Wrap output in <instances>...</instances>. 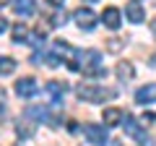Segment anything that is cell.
I'll list each match as a JSON object with an SVG mask.
<instances>
[{
	"label": "cell",
	"mask_w": 156,
	"mask_h": 146,
	"mask_svg": "<svg viewBox=\"0 0 156 146\" xmlns=\"http://www.w3.org/2000/svg\"><path fill=\"white\" fill-rule=\"evenodd\" d=\"M78 71H83L86 76H91V78H104L107 76V68H101V55L99 50H83V52H78Z\"/></svg>",
	"instance_id": "6da1fadb"
},
{
	"label": "cell",
	"mask_w": 156,
	"mask_h": 146,
	"mask_svg": "<svg viewBox=\"0 0 156 146\" xmlns=\"http://www.w3.org/2000/svg\"><path fill=\"white\" fill-rule=\"evenodd\" d=\"M76 97L81 102H107V99H115L117 91L115 89H104V86H94V84H86V86H78Z\"/></svg>",
	"instance_id": "7a4b0ae2"
},
{
	"label": "cell",
	"mask_w": 156,
	"mask_h": 146,
	"mask_svg": "<svg viewBox=\"0 0 156 146\" xmlns=\"http://www.w3.org/2000/svg\"><path fill=\"white\" fill-rule=\"evenodd\" d=\"M83 133H86V138H89V144H94V146H104L107 144V128H104V125L86 123L83 125Z\"/></svg>",
	"instance_id": "3957f363"
},
{
	"label": "cell",
	"mask_w": 156,
	"mask_h": 146,
	"mask_svg": "<svg viewBox=\"0 0 156 146\" xmlns=\"http://www.w3.org/2000/svg\"><path fill=\"white\" fill-rule=\"evenodd\" d=\"M73 18H76V24L83 29V31H91V29L96 26V21H99V18H96V13L91 11V8H78V11L73 13Z\"/></svg>",
	"instance_id": "277c9868"
},
{
	"label": "cell",
	"mask_w": 156,
	"mask_h": 146,
	"mask_svg": "<svg viewBox=\"0 0 156 146\" xmlns=\"http://www.w3.org/2000/svg\"><path fill=\"white\" fill-rule=\"evenodd\" d=\"M37 91H39V84H37L34 78H21V81H16V94L23 97V99L37 97Z\"/></svg>",
	"instance_id": "5b68a950"
},
{
	"label": "cell",
	"mask_w": 156,
	"mask_h": 146,
	"mask_svg": "<svg viewBox=\"0 0 156 146\" xmlns=\"http://www.w3.org/2000/svg\"><path fill=\"white\" fill-rule=\"evenodd\" d=\"M101 21H104L107 29H120V24H122V13L117 11L115 5L104 8V13H101Z\"/></svg>",
	"instance_id": "8992f818"
},
{
	"label": "cell",
	"mask_w": 156,
	"mask_h": 146,
	"mask_svg": "<svg viewBox=\"0 0 156 146\" xmlns=\"http://www.w3.org/2000/svg\"><path fill=\"white\" fill-rule=\"evenodd\" d=\"M135 102H138V104H151V102H156V84L140 86V89L135 91Z\"/></svg>",
	"instance_id": "52a82bcc"
},
{
	"label": "cell",
	"mask_w": 156,
	"mask_h": 146,
	"mask_svg": "<svg viewBox=\"0 0 156 146\" xmlns=\"http://www.w3.org/2000/svg\"><path fill=\"white\" fill-rule=\"evenodd\" d=\"M125 133L128 136H133V138H138V141H146V133H143V128H140V123L135 118H130V115H125Z\"/></svg>",
	"instance_id": "ba28073f"
},
{
	"label": "cell",
	"mask_w": 156,
	"mask_h": 146,
	"mask_svg": "<svg viewBox=\"0 0 156 146\" xmlns=\"http://www.w3.org/2000/svg\"><path fill=\"white\" fill-rule=\"evenodd\" d=\"M125 16H128L133 24H140V21H146V11H143V5H140L138 0L128 3V8H125Z\"/></svg>",
	"instance_id": "9c48e42d"
},
{
	"label": "cell",
	"mask_w": 156,
	"mask_h": 146,
	"mask_svg": "<svg viewBox=\"0 0 156 146\" xmlns=\"http://www.w3.org/2000/svg\"><path fill=\"white\" fill-rule=\"evenodd\" d=\"M44 89H47V94L52 97V102H62V97H65V91H68V84L65 81H50Z\"/></svg>",
	"instance_id": "30bf717a"
},
{
	"label": "cell",
	"mask_w": 156,
	"mask_h": 146,
	"mask_svg": "<svg viewBox=\"0 0 156 146\" xmlns=\"http://www.w3.org/2000/svg\"><path fill=\"white\" fill-rule=\"evenodd\" d=\"M13 11L18 16H31L37 11V0H13Z\"/></svg>",
	"instance_id": "8fae6325"
},
{
	"label": "cell",
	"mask_w": 156,
	"mask_h": 146,
	"mask_svg": "<svg viewBox=\"0 0 156 146\" xmlns=\"http://www.w3.org/2000/svg\"><path fill=\"white\" fill-rule=\"evenodd\" d=\"M115 73H117V78H120V81H130L135 76V68H133V63L120 60V63H117V68H115Z\"/></svg>",
	"instance_id": "7c38bea8"
},
{
	"label": "cell",
	"mask_w": 156,
	"mask_h": 146,
	"mask_svg": "<svg viewBox=\"0 0 156 146\" xmlns=\"http://www.w3.org/2000/svg\"><path fill=\"white\" fill-rule=\"evenodd\" d=\"M122 118H125V112L120 107H107L104 110V125H120Z\"/></svg>",
	"instance_id": "4fadbf2b"
},
{
	"label": "cell",
	"mask_w": 156,
	"mask_h": 146,
	"mask_svg": "<svg viewBox=\"0 0 156 146\" xmlns=\"http://www.w3.org/2000/svg\"><path fill=\"white\" fill-rule=\"evenodd\" d=\"M34 125H37V123H31V120H29V115H26L23 120H18V125H16L18 138H31V136H34Z\"/></svg>",
	"instance_id": "5bb4252c"
},
{
	"label": "cell",
	"mask_w": 156,
	"mask_h": 146,
	"mask_svg": "<svg viewBox=\"0 0 156 146\" xmlns=\"http://www.w3.org/2000/svg\"><path fill=\"white\" fill-rule=\"evenodd\" d=\"M11 37H13V42H18V45H21V42L29 39V29L23 26V24H16V26L11 29Z\"/></svg>",
	"instance_id": "9a60e30c"
},
{
	"label": "cell",
	"mask_w": 156,
	"mask_h": 146,
	"mask_svg": "<svg viewBox=\"0 0 156 146\" xmlns=\"http://www.w3.org/2000/svg\"><path fill=\"white\" fill-rule=\"evenodd\" d=\"M13 71H16V60L13 57H0V76H8Z\"/></svg>",
	"instance_id": "2e32d148"
},
{
	"label": "cell",
	"mask_w": 156,
	"mask_h": 146,
	"mask_svg": "<svg viewBox=\"0 0 156 146\" xmlns=\"http://www.w3.org/2000/svg\"><path fill=\"white\" fill-rule=\"evenodd\" d=\"M122 47H125V42H122V39H117V37L107 42V50H109V52H120Z\"/></svg>",
	"instance_id": "e0dca14e"
},
{
	"label": "cell",
	"mask_w": 156,
	"mask_h": 146,
	"mask_svg": "<svg viewBox=\"0 0 156 146\" xmlns=\"http://www.w3.org/2000/svg\"><path fill=\"white\" fill-rule=\"evenodd\" d=\"M65 21H68L65 11H60V13H55V16H52V26H60V24H65Z\"/></svg>",
	"instance_id": "ac0fdd59"
},
{
	"label": "cell",
	"mask_w": 156,
	"mask_h": 146,
	"mask_svg": "<svg viewBox=\"0 0 156 146\" xmlns=\"http://www.w3.org/2000/svg\"><path fill=\"white\" fill-rule=\"evenodd\" d=\"M3 31H8V21H5L3 16H0V34H3Z\"/></svg>",
	"instance_id": "d6986e66"
},
{
	"label": "cell",
	"mask_w": 156,
	"mask_h": 146,
	"mask_svg": "<svg viewBox=\"0 0 156 146\" xmlns=\"http://www.w3.org/2000/svg\"><path fill=\"white\" fill-rule=\"evenodd\" d=\"M62 3H65V0H50V5H57V8H60Z\"/></svg>",
	"instance_id": "ffe728a7"
},
{
	"label": "cell",
	"mask_w": 156,
	"mask_h": 146,
	"mask_svg": "<svg viewBox=\"0 0 156 146\" xmlns=\"http://www.w3.org/2000/svg\"><path fill=\"white\" fill-rule=\"evenodd\" d=\"M3 99H5V91H3V89H0V102H3Z\"/></svg>",
	"instance_id": "44dd1931"
},
{
	"label": "cell",
	"mask_w": 156,
	"mask_h": 146,
	"mask_svg": "<svg viewBox=\"0 0 156 146\" xmlns=\"http://www.w3.org/2000/svg\"><path fill=\"white\" fill-rule=\"evenodd\" d=\"M8 3H11V0H0V5H8Z\"/></svg>",
	"instance_id": "7402d4cb"
},
{
	"label": "cell",
	"mask_w": 156,
	"mask_h": 146,
	"mask_svg": "<svg viewBox=\"0 0 156 146\" xmlns=\"http://www.w3.org/2000/svg\"><path fill=\"white\" fill-rule=\"evenodd\" d=\"M89 3H94V0H89Z\"/></svg>",
	"instance_id": "603a6c76"
},
{
	"label": "cell",
	"mask_w": 156,
	"mask_h": 146,
	"mask_svg": "<svg viewBox=\"0 0 156 146\" xmlns=\"http://www.w3.org/2000/svg\"><path fill=\"white\" fill-rule=\"evenodd\" d=\"M16 146H21V144H16Z\"/></svg>",
	"instance_id": "cb8c5ba5"
}]
</instances>
